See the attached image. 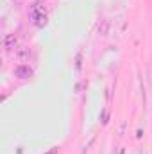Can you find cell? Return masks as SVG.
I'll use <instances>...</instances> for the list:
<instances>
[{
  "mask_svg": "<svg viewBox=\"0 0 152 154\" xmlns=\"http://www.w3.org/2000/svg\"><path fill=\"white\" fill-rule=\"evenodd\" d=\"M14 75L20 77V79H29V77L32 75V70H31V66H27V65H20V66H16Z\"/></svg>",
  "mask_w": 152,
  "mask_h": 154,
  "instance_id": "cell-1",
  "label": "cell"
},
{
  "mask_svg": "<svg viewBox=\"0 0 152 154\" xmlns=\"http://www.w3.org/2000/svg\"><path fill=\"white\" fill-rule=\"evenodd\" d=\"M14 47H16V36L14 34H7L4 38V48L5 50H13Z\"/></svg>",
  "mask_w": 152,
  "mask_h": 154,
  "instance_id": "cell-2",
  "label": "cell"
},
{
  "mask_svg": "<svg viewBox=\"0 0 152 154\" xmlns=\"http://www.w3.org/2000/svg\"><path fill=\"white\" fill-rule=\"evenodd\" d=\"M29 56H31V50H29L27 47H20V48L16 50V57H18L20 61H27Z\"/></svg>",
  "mask_w": 152,
  "mask_h": 154,
  "instance_id": "cell-3",
  "label": "cell"
},
{
  "mask_svg": "<svg viewBox=\"0 0 152 154\" xmlns=\"http://www.w3.org/2000/svg\"><path fill=\"white\" fill-rule=\"evenodd\" d=\"M47 22H48V20H47V16L41 13V14L38 16V20H36V25H38V27H45V25H47Z\"/></svg>",
  "mask_w": 152,
  "mask_h": 154,
  "instance_id": "cell-4",
  "label": "cell"
},
{
  "mask_svg": "<svg viewBox=\"0 0 152 154\" xmlns=\"http://www.w3.org/2000/svg\"><path fill=\"white\" fill-rule=\"evenodd\" d=\"M106 122H108V111L102 113V124H106Z\"/></svg>",
  "mask_w": 152,
  "mask_h": 154,
  "instance_id": "cell-5",
  "label": "cell"
},
{
  "mask_svg": "<svg viewBox=\"0 0 152 154\" xmlns=\"http://www.w3.org/2000/svg\"><path fill=\"white\" fill-rule=\"evenodd\" d=\"M47 154H57V147H52V149H50Z\"/></svg>",
  "mask_w": 152,
  "mask_h": 154,
  "instance_id": "cell-6",
  "label": "cell"
}]
</instances>
